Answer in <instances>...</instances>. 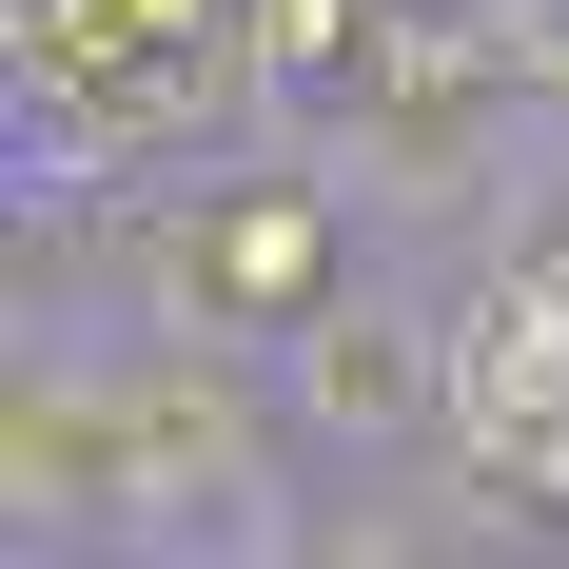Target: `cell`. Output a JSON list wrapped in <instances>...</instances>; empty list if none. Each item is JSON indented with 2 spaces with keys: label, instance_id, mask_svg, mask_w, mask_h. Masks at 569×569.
Returning <instances> with one entry per match:
<instances>
[{
  "label": "cell",
  "instance_id": "277c9868",
  "mask_svg": "<svg viewBox=\"0 0 569 569\" xmlns=\"http://www.w3.org/2000/svg\"><path fill=\"white\" fill-rule=\"evenodd\" d=\"M530 511H550V550H569V412H550V452H530Z\"/></svg>",
  "mask_w": 569,
  "mask_h": 569
},
{
  "label": "cell",
  "instance_id": "6da1fadb",
  "mask_svg": "<svg viewBox=\"0 0 569 569\" xmlns=\"http://www.w3.org/2000/svg\"><path fill=\"white\" fill-rule=\"evenodd\" d=\"M118 412H138V569H295L315 511V432L276 393V335H217V315H118Z\"/></svg>",
  "mask_w": 569,
  "mask_h": 569
},
{
  "label": "cell",
  "instance_id": "7a4b0ae2",
  "mask_svg": "<svg viewBox=\"0 0 569 569\" xmlns=\"http://www.w3.org/2000/svg\"><path fill=\"white\" fill-rule=\"evenodd\" d=\"M118 511H138L118 335L20 315V335H0V550H20V569H79V550H118Z\"/></svg>",
  "mask_w": 569,
  "mask_h": 569
},
{
  "label": "cell",
  "instance_id": "3957f363",
  "mask_svg": "<svg viewBox=\"0 0 569 569\" xmlns=\"http://www.w3.org/2000/svg\"><path fill=\"white\" fill-rule=\"evenodd\" d=\"M276 393L315 432V471H393L452 432V295L412 276H335L315 315H276Z\"/></svg>",
  "mask_w": 569,
  "mask_h": 569
}]
</instances>
